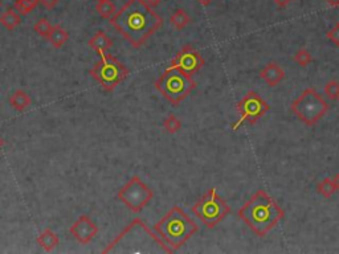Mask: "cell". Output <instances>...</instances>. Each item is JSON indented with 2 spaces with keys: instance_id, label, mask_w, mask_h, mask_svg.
Wrapping results in <instances>:
<instances>
[{
  "instance_id": "cell-7",
  "label": "cell",
  "mask_w": 339,
  "mask_h": 254,
  "mask_svg": "<svg viewBox=\"0 0 339 254\" xmlns=\"http://www.w3.org/2000/svg\"><path fill=\"white\" fill-rule=\"evenodd\" d=\"M191 211L204 227L212 229L230 215V208L226 201L218 196L216 188H211L196 201Z\"/></svg>"
},
{
  "instance_id": "cell-4",
  "label": "cell",
  "mask_w": 339,
  "mask_h": 254,
  "mask_svg": "<svg viewBox=\"0 0 339 254\" xmlns=\"http://www.w3.org/2000/svg\"><path fill=\"white\" fill-rule=\"evenodd\" d=\"M154 231L174 253L179 251L199 228L180 207H172L154 225Z\"/></svg>"
},
{
  "instance_id": "cell-25",
  "label": "cell",
  "mask_w": 339,
  "mask_h": 254,
  "mask_svg": "<svg viewBox=\"0 0 339 254\" xmlns=\"http://www.w3.org/2000/svg\"><path fill=\"white\" fill-rule=\"evenodd\" d=\"M293 60L297 62L298 65H301V66H308V65L312 64V61H313V56L310 53L309 50L305 49V48H301V49H298L296 53H294Z\"/></svg>"
},
{
  "instance_id": "cell-19",
  "label": "cell",
  "mask_w": 339,
  "mask_h": 254,
  "mask_svg": "<svg viewBox=\"0 0 339 254\" xmlns=\"http://www.w3.org/2000/svg\"><path fill=\"white\" fill-rule=\"evenodd\" d=\"M170 23L172 25L175 29L180 30L184 29L190 23H191V19H190L188 13L184 11V9H182V8H178L175 11L172 12V15L170 16Z\"/></svg>"
},
{
  "instance_id": "cell-22",
  "label": "cell",
  "mask_w": 339,
  "mask_h": 254,
  "mask_svg": "<svg viewBox=\"0 0 339 254\" xmlns=\"http://www.w3.org/2000/svg\"><path fill=\"white\" fill-rule=\"evenodd\" d=\"M38 3H40L38 0H16L14 3V9L19 12L20 15H28L38 7Z\"/></svg>"
},
{
  "instance_id": "cell-10",
  "label": "cell",
  "mask_w": 339,
  "mask_h": 254,
  "mask_svg": "<svg viewBox=\"0 0 339 254\" xmlns=\"http://www.w3.org/2000/svg\"><path fill=\"white\" fill-rule=\"evenodd\" d=\"M269 110H270V106L261 98L260 94H257L256 91L253 90L248 91L242 97V101L238 103L240 119L232 126V129L238 130L244 122H248L249 125H256Z\"/></svg>"
},
{
  "instance_id": "cell-15",
  "label": "cell",
  "mask_w": 339,
  "mask_h": 254,
  "mask_svg": "<svg viewBox=\"0 0 339 254\" xmlns=\"http://www.w3.org/2000/svg\"><path fill=\"white\" fill-rule=\"evenodd\" d=\"M36 243H38L46 252H52L53 249L60 244V239H58V236H57L52 229L46 228V231H42V233L38 236Z\"/></svg>"
},
{
  "instance_id": "cell-28",
  "label": "cell",
  "mask_w": 339,
  "mask_h": 254,
  "mask_svg": "<svg viewBox=\"0 0 339 254\" xmlns=\"http://www.w3.org/2000/svg\"><path fill=\"white\" fill-rule=\"evenodd\" d=\"M40 3L42 4V7L46 8V9H52L60 3V0H38Z\"/></svg>"
},
{
  "instance_id": "cell-29",
  "label": "cell",
  "mask_w": 339,
  "mask_h": 254,
  "mask_svg": "<svg viewBox=\"0 0 339 254\" xmlns=\"http://www.w3.org/2000/svg\"><path fill=\"white\" fill-rule=\"evenodd\" d=\"M144 1L147 4V5H150L151 8H156L159 4L162 3L163 0H144Z\"/></svg>"
},
{
  "instance_id": "cell-2",
  "label": "cell",
  "mask_w": 339,
  "mask_h": 254,
  "mask_svg": "<svg viewBox=\"0 0 339 254\" xmlns=\"http://www.w3.org/2000/svg\"><path fill=\"white\" fill-rule=\"evenodd\" d=\"M109 253H172L171 249L148 229L140 219L132 220L124 231L120 233L108 247L102 251Z\"/></svg>"
},
{
  "instance_id": "cell-35",
  "label": "cell",
  "mask_w": 339,
  "mask_h": 254,
  "mask_svg": "<svg viewBox=\"0 0 339 254\" xmlns=\"http://www.w3.org/2000/svg\"><path fill=\"white\" fill-rule=\"evenodd\" d=\"M96 1H97V3H98V1H105V0H96Z\"/></svg>"
},
{
  "instance_id": "cell-5",
  "label": "cell",
  "mask_w": 339,
  "mask_h": 254,
  "mask_svg": "<svg viewBox=\"0 0 339 254\" xmlns=\"http://www.w3.org/2000/svg\"><path fill=\"white\" fill-rule=\"evenodd\" d=\"M154 86L171 105H179L191 94L196 87V82L192 76L179 69L167 68L155 81Z\"/></svg>"
},
{
  "instance_id": "cell-36",
  "label": "cell",
  "mask_w": 339,
  "mask_h": 254,
  "mask_svg": "<svg viewBox=\"0 0 339 254\" xmlns=\"http://www.w3.org/2000/svg\"><path fill=\"white\" fill-rule=\"evenodd\" d=\"M0 5H2V1H0Z\"/></svg>"
},
{
  "instance_id": "cell-26",
  "label": "cell",
  "mask_w": 339,
  "mask_h": 254,
  "mask_svg": "<svg viewBox=\"0 0 339 254\" xmlns=\"http://www.w3.org/2000/svg\"><path fill=\"white\" fill-rule=\"evenodd\" d=\"M324 95L328 97V99H338L339 97V82L336 80L328 81V84L324 85Z\"/></svg>"
},
{
  "instance_id": "cell-31",
  "label": "cell",
  "mask_w": 339,
  "mask_h": 254,
  "mask_svg": "<svg viewBox=\"0 0 339 254\" xmlns=\"http://www.w3.org/2000/svg\"><path fill=\"white\" fill-rule=\"evenodd\" d=\"M332 183H334V187H336V192H339V174H336L334 178H332Z\"/></svg>"
},
{
  "instance_id": "cell-21",
  "label": "cell",
  "mask_w": 339,
  "mask_h": 254,
  "mask_svg": "<svg viewBox=\"0 0 339 254\" xmlns=\"http://www.w3.org/2000/svg\"><path fill=\"white\" fill-rule=\"evenodd\" d=\"M316 191L320 196H324V199H330L334 196V194L336 192V187H334V183H332V179L326 178L324 179L322 182H320V184L316 186Z\"/></svg>"
},
{
  "instance_id": "cell-33",
  "label": "cell",
  "mask_w": 339,
  "mask_h": 254,
  "mask_svg": "<svg viewBox=\"0 0 339 254\" xmlns=\"http://www.w3.org/2000/svg\"><path fill=\"white\" fill-rule=\"evenodd\" d=\"M202 5H204V7H207V5H210V4L214 1V0H198Z\"/></svg>"
},
{
  "instance_id": "cell-11",
  "label": "cell",
  "mask_w": 339,
  "mask_h": 254,
  "mask_svg": "<svg viewBox=\"0 0 339 254\" xmlns=\"http://www.w3.org/2000/svg\"><path fill=\"white\" fill-rule=\"evenodd\" d=\"M206 61L203 56L200 54L199 50H196L192 45H184L182 48L171 62H170V69H179L182 72H184L188 76H194L203 68Z\"/></svg>"
},
{
  "instance_id": "cell-23",
  "label": "cell",
  "mask_w": 339,
  "mask_h": 254,
  "mask_svg": "<svg viewBox=\"0 0 339 254\" xmlns=\"http://www.w3.org/2000/svg\"><path fill=\"white\" fill-rule=\"evenodd\" d=\"M53 25L49 23V20L46 19V17H42V19H38L34 25V30L38 36H42V37L46 38L49 36V33L52 32Z\"/></svg>"
},
{
  "instance_id": "cell-8",
  "label": "cell",
  "mask_w": 339,
  "mask_h": 254,
  "mask_svg": "<svg viewBox=\"0 0 339 254\" xmlns=\"http://www.w3.org/2000/svg\"><path fill=\"white\" fill-rule=\"evenodd\" d=\"M128 69L113 54L105 53L100 56L90 70V76L101 85L105 90L112 91L122 84L128 76Z\"/></svg>"
},
{
  "instance_id": "cell-34",
  "label": "cell",
  "mask_w": 339,
  "mask_h": 254,
  "mask_svg": "<svg viewBox=\"0 0 339 254\" xmlns=\"http://www.w3.org/2000/svg\"><path fill=\"white\" fill-rule=\"evenodd\" d=\"M3 144H4V141H3V139H2V138H0V148L3 147Z\"/></svg>"
},
{
  "instance_id": "cell-12",
  "label": "cell",
  "mask_w": 339,
  "mask_h": 254,
  "mask_svg": "<svg viewBox=\"0 0 339 254\" xmlns=\"http://www.w3.org/2000/svg\"><path fill=\"white\" fill-rule=\"evenodd\" d=\"M69 232L74 237L76 241H78L82 245H88L97 236L98 227L92 221L90 217L82 215L69 228Z\"/></svg>"
},
{
  "instance_id": "cell-16",
  "label": "cell",
  "mask_w": 339,
  "mask_h": 254,
  "mask_svg": "<svg viewBox=\"0 0 339 254\" xmlns=\"http://www.w3.org/2000/svg\"><path fill=\"white\" fill-rule=\"evenodd\" d=\"M30 103H32V97L26 91L22 90V89L16 90L15 93H12V95L10 97V105L16 111L26 110Z\"/></svg>"
},
{
  "instance_id": "cell-30",
  "label": "cell",
  "mask_w": 339,
  "mask_h": 254,
  "mask_svg": "<svg viewBox=\"0 0 339 254\" xmlns=\"http://www.w3.org/2000/svg\"><path fill=\"white\" fill-rule=\"evenodd\" d=\"M292 0H274V4L278 8H285L288 7V4L290 3Z\"/></svg>"
},
{
  "instance_id": "cell-32",
  "label": "cell",
  "mask_w": 339,
  "mask_h": 254,
  "mask_svg": "<svg viewBox=\"0 0 339 254\" xmlns=\"http://www.w3.org/2000/svg\"><path fill=\"white\" fill-rule=\"evenodd\" d=\"M326 3L332 7H336V5H339V0H326Z\"/></svg>"
},
{
  "instance_id": "cell-3",
  "label": "cell",
  "mask_w": 339,
  "mask_h": 254,
  "mask_svg": "<svg viewBox=\"0 0 339 254\" xmlns=\"http://www.w3.org/2000/svg\"><path fill=\"white\" fill-rule=\"evenodd\" d=\"M238 215L254 235L264 237L282 220L285 212L265 191L260 190L238 209Z\"/></svg>"
},
{
  "instance_id": "cell-18",
  "label": "cell",
  "mask_w": 339,
  "mask_h": 254,
  "mask_svg": "<svg viewBox=\"0 0 339 254\" xmlns=\"http://www.w3.org/2000/svg\"><path fill=\"white\" fill-rule=\"evenodd\" d=\"M20 23H22L20 13L14 8H10L0 16V24L8 30H14L18 25H20Z\"/></svg>"
},
{
  "instance_id": "cell-1",
  "label": "cell",
  "mask_w": 339,
  "mask_h": 254,
  "mask_svg": "<svg viewBox=\"0 0 339 254\" xmlns=\"http://www.w3.org/2000/svg\"><path fill=\"white\" fill-rule=\"evenodd\" d=\"M110 23L134 48H140L162 27V17L144 0H128Z\"/></svg>"
},
{
  "instance_id": "cell-13",
  "label": "cell",
  "mask_w": 339,
  "mask_h": 254,
  "mask_svg": "<svg viewBox=\"0 0 339 254\" xmlns=\"http://www.w3.org/2000/svg\"><path fill=\"white\" fill-rule=\"evenodd\" d=\"M261 80L269 86H276L285 78V72L284 69L276 62H269L262 70L260 72Z\"/></svg>"
},
{
  "instance_id": "cell-37",
  "label": "cell",
  "mask_w": 339,
  "mask_h": 254,
  "mask_svg": "<svg viewBox=\"0 0 339 254\" xmlns=\"http://www.w3.org/2000/svg\"><path fill=\"white\" fill-rule=\"evenodd\" d=\"M338 101H339V97H338Z\"/></svg>"
},
{
  "instance_id": "cell-14",
  "label": "cell",
  "mask_w": 339,
  "mask_h": 254,
  "mask_svg": "<svg viewBox=\"0 0 339 254\" xmlns=\"http://www.w3.org/2000/svg\"><path fill=\"white\" fill-rule=\"evenodd\" d=\"M88 44H89L92 49H94L101 56V54L108 53V50L113 46V40L104 30H100L88 41Z\"/></svg>"
},
{
  "instance_id": "cell-6",
  "label": "cell",
  "mask_w": 339,
  "mask_h": 254,
  "mask_svg": "<svg viewBox=\"0 0 339 254\" xmlns=\"http://www.w3.org/2000/svg\"><path fill=\"white\" fill-rule=\"evenodd\" d=\"M290 110L306 126H314L328 113V103L314 87H308L292 102Z\"/></svg>"
},
{
  "instance_id": "cell-17",
  "label": "cell",
  "mask_w": 339,
  "mask_h": 254,
  "mask_svg": "<svg viewBox=\"0 0 339 254\" xmlns=\"http://www.w3.org/2000/svg\"><path fill=\"white\" fill-rule=\"evenodd\" d=\"M68 38H69V34H68V32L64 29V28L60 27V25H53L52 32L49 33L46 40L50 42V45H52L53 48L60 49V48L64 46L65 42L68 41Z\"/></svg>"
},
{
  "instance_id": "cell-20",
  "label": "cell",
  "mask_w": 339,
  "mask_h": 254,
  "mask_svg": "<svg viewBox=\"0 0 339 254\" xmlns=\"http://www.w3.org/2000/svg\"><path fill=\"white\" fill-rule=\"evenodd\" d=\"M96 11L101 17L104 19H112L116 13H117V9H116V5H114L110 0H105V1H98L97 5H96Z\"/></svg>"
},
{
  "instance_id": "cell-24",
  "label": "cell",
  "mask_w": 339,
  "mask_h": 254,
  "mask_svg": "<svg viewBox=\"0 0 339 254\" xmlns=\"http://www.w3.org/2000/svg\"><path fill=\"white\" fill-rule=\"evenodd\" d=\"M163 127L168 134H176L182 129V121L175 115H168L163 122Z\"/></svg>"
},
{
  "instance_id": "cell-27",
  "label": "cell",
  "mask_w": 339,
  "mask_h": 254,
  "mask_svg": "<svg viewBox=\"0 0 339 254\" xmlns=\"http://www.w3.org/2000/svg\"><path fill=\"white\" fill-rule=\"evenodd\" d=\"M326 37L334 44V45L339 46V23H336V25L328 30L326 33Z\"/></svg>"
},
{
  "instance_id": "cell-9",
  "label": "cell",
  "mask_w": 339,
  "mask_h": 254,
  "mask_svg": "<svg viewBox=\"0 0 339 254\" xmlns=\"http://www.w3.org/2000/svg\"><path fill=\"white\" fill-rule=\"evenodd\" d=\"M117 198L132 212L140 213L150 204V201L154 198V192L140 176H132L121 190L118 191Z\"/></svg>"
}]
</instances>
